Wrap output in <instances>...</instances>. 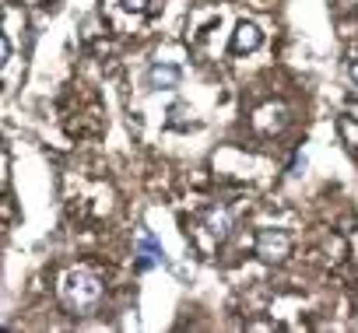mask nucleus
<instances>
[{
	"label": "nucleus",
	"mask_w": 358,
	"mask_h": 333,
	"mask_svg": "<svg viewBox=\"0 0 358 333\" xmlns=\"http://www.w3.org/2000/svg\"><path fill=\"white\" fill-rule=\"evenodd\" d=\"M208 232H211L215 239H225V235L232 232V214H229L225 207L211 211V214H208Z\"/></svg>",
	"instance_id": "5"
},
{
	"label": "nucleus",
	"mask_w": 358,
	"mask_h": 333,
	"mask_svg": "<svg viewBox=\"0 0 358 333\" xmlns=\"http://www.w3.org/2000/svg\"><path fill=\"white\" fill-rule=\"evenodd\" d=\"M348 71H351V81H355V84H358V57H355V60H351V67H348Z\"/></svg>",
	"instance_id": "10"
},
{
	"label": "nucleus",
	"mask_w": 358,
	"mask_h": 333,
	"mask_svg": "<svg viewBox=\"0 0 358 333\" xmlns=\"http://www.w3.org/2000/svg\"><path fill=\"white\" fill-rule=\"evenodd\" d=\"M260 29L253 25V22H243L239 29H236V36H232V50L236 53H250V50H257L260 46Z\"/></svg>",
	"instance_id": "3"
},
{
	"label": "nucleus",
	"mask_w": 358,
	"mask_h": 333,
	"mask_svg": "<svg viewBox=\"0 0 358 333\" xmlns=\"http://www.w3.org/2000/svg\"><path fill=\"white\" fill-rule=\"evenodd\" d=\"M158 260H162V253L155 249V242H151V239H141V270L155 267Z\"/></svg>",
	"instance_id": "7"
},
{
	"label": "nucleus",
	"mask_w": 358,
	"mask_h": 333,
	"mask_svg": "<svg viewBox=\"0 0 358 333\" xmlns=\"http://www.w3.org/2000/svg\"><path fill=\"white\" fill-rule=\"evenodd\" d=\"M337 133L344 137V144H348L351 151H358V123H355L351 116H341V119H337Z\"/></svg>",
	"instance_id": "6"
},
{
	"label": "nucleus",
	"mask_w": 358,
	"mask_h": 333,
	"mask_svg": "<svg viewBox=\"0 0 358 333\" xmlns=\"http://www.w3.org/2000/svg\"><path fill=\"white\" fill-rule=\"evenodd\" d=\"M148 81H151V88H176V84H179V67H172V64H155V67L148 71Z\"/></svg>",
	"instance_id": "4"
},
{
	"label": "nucleus",
	"mask_w": 358,
	"mask_h": 333,
	"mask_svg": "<svg viewBox=\"0 0 358 333\" xmlns=\"http://www.w3.org/2000/svg\"><path fill=\"white\" fill-rule=\"evenodd\" d=\"M11 60V43L4 39V36H0V71H4V64Z\"/></svg>",
	"instance_id": "8"
},
{
	"label": "nucleus",
	"mask_w": 358,
	"mask_h": 333,
	"mask_svg": "<svg viewBox=\"0 0 358 333\" xmlns=\"http://www.w3.org/2000/svg\"><path fill=\"white\" fill-rule=\"evenodd\" d=\"M123 8H127V11H144L148 0H123Z\"/></svg>",
	"instance_id": "9"
},
{
	"label": "nucleus",
	"mask_w": 358,
	"mask_h": 333,
	"mask_svg": "<svg viewBox=\"0 0 358 333\" xmlns=\"http://www.w3.org/2000/svg\"><path fill=\"white\" fill-rule=\"evenodd\" d=\"M288 253H292V239H288L285 232L264 228V232L257 235V256H260L264 263H281V260H288Z\"/></svg>",
	"instance_id": "2"
},
{
	"label": "nucleus",
	"mask_w": 358,
	"mask_h": 333,
	"mask_svg": "<svg viewBox=\"0 0 358 333\" xmlns=\"http://www.w3.org/2000/svg\"><path fill=\"white\" fill-rule=\"evenodd\" d=\"M99 298H102V281H99L92 270L78 267V270H67V274L60 277V302H64L67 309L85 312V309H95Z\"/></svg>",
	"instance_id": "1"
}]
</instances>
